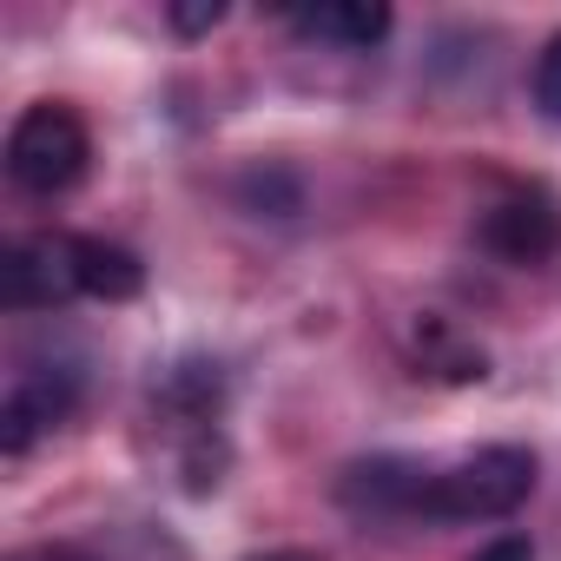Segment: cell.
Listing matches in <instances>:
<instances>
[{"label":"cell","instance_id":"8fae6325","mask_svg":"<svg viewBox=\"0 0 561 561\" xmlns=\"http://www.w3.org/2000/svg\"><path fill=\"white\" fill-rule=\"evenodd\" d=\"M264 561H298V554H264Z\"/></svg>","mask_w":561,"mask_h":561},{"label":"cell","instance_id":"277c9868","mask_svg":"<svg viewBox=\"0 0 561 561\" xmlns=\"http://www.w3.org/2000/svg\"><path fill=\"white\" fill-rule=\"evenodd\" d=\"M73 238H21L0 257V298L8 311H54L73 298Z\"/></svg>","mask_w":561,"mask_h":561},{"label":"cell","instance_id":"9c48e42d","mask_svg":"<svg viewBox=\"0 0 561 561\" xmlns=\"http://www.w3.org/2000/svg\"><path fill=\"white\" fill-rule=\"evenodd\" d=\"M218 21H225V0H179V8H172L179 34H211Z\"/></svg>","mask_w":561,"mask_h":561},{"label":"cell","instance_id":"52a82bcc","mask_svg":"<svg viewBox=\"0 0 561 561\" xmlns=\"http://www.w3.org/2000/svg\"><path fill=\"white\" fill-rule=\"evenodd\" d=\"M298 27L337 47H377L390 34V8H377V0H324V8L298 14Z\"/></svg>","mask_w":561,"mask_h":561},{"label":"cell","instance_id":"3957f363","mask_svg":"<svg viewBox=\"0 0 561 561\" xmlns=\"http://www.w3.org/2000/svg\"><path fill=\"white\" fill-rule=\"evenodd\" d=\"M73 397H80V377H73L67 364H34V370H21V377L8 383V403H0V449H8V456H27L54 423H67Z\"/></svg>","mask_w":561,"mask_h":561},{"label":"cell","instance_id":"7a4b0ae2","mask_svg":"<svg viewBox=\"0 0 561 561\" xmlns=\"http://www.w3.org/2000/svg\"><path fill=\"white\" fill-rule=\"evenodd\" d=\"M87 159H93V139H87V119L60 100H41L14 119L8 133V179L34 198H60L87 179Z\"/></svg>","mask_w":561,"mask_h":561},{"label":"cell","instance_id":"30bf717a","mask_svg":"<svg viewBox=\"0 0 561 561\" xmlns=\"http://www.w3.org/2000/svg\"><path fill=\"white\" fill-rule=\"evenodd\" d=\"M476 561H535V548H528L522 535H502V541H489Z\"/></svg>","mask_w":561,"mask_h":561},{"label":"cell","instance_id":"ba28073f","mask_svg":"<svg viewBox=\"0 0 561 561\" xmlns=\"http://www.w3.org/2000/svg\"><path fill=\"white\" fill-rule=\"evenodd\" d=\"M535 106L548 113V119H561V34L541 47V60H535Z\"/></svg>","mask_w":561,"mask_h":561},{"label":"cell","instance_id":"6da1fadb","mask_svg":"<svg viewBox=\"0 0 561 561\" xmlns=\"http://www.w3.org/2000/svg\"><path fill=\"white\" fill-rule=\"evenodd\" d=\"M528 489H535V456L522 443H489L449 469H430L416 515H430V522H502L528 502Z\"/></svg>","mask_w":561,"mask_h":561},{"label":"cell","instance_id":"8992f818","mask_svg":"<svg viewBox=\"0 0 561 561\" xmlns=\"http://www.w3.org/2000/svg\"><path fill=\"white\" fill-rule=\"evenodd\" d=\"M73 285H80V298L133 305L146 291V264L113 238H73Z\"/></svg>","mask_w":561,"mask_h":561},{"label":"cell","instance_id":"5b68a950","mask_svg":"<svg viewBox=\"0 0 561 561\" xmlns=\"http://www.w3.org/2000/svg\"><path fill=\"white\" fill-rule=\"evenodd\" d=\"M482 244L502 257V264H541L554 244H561V211L548 192H515L502 198L489 218H482Z\"/></svg>","mask_w":561,"mask_h":561}]
</instances>
